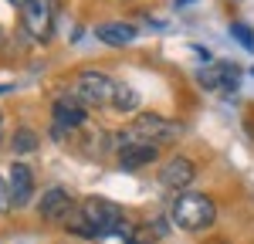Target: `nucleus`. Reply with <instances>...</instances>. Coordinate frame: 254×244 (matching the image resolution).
I'll return each mask as SVG.
<instances>
[{
    "label": "nucleus",
    "instance_id": "1",
    "mask_svg": "<svg viewBox=\"0 0 254 244\" xmlns=\"http://www.w3.org/2000/svg\"><path fill=\"white\" fill-rule=\"evenodd\" d=\"M217 217V207L207 193H183L173 203V221L183 231H207Z\"/></svg>",
    "mask_w": 254,
    "mask_h": 244
},
{
    "label": "nucleus",
    "instance_id": "2",
    "mask_svg": "<svg viewBox=\"0 0 254 244\" xmlns=\"http://www.w3.org/2000/svg\"><path fill=\"white\" fill-rule=\"evenodd\" d=\"M78 210L88 221V227L95 231V238H109V234H116L122 227V210L112 200H105V197H88Z\"/></svg>",
    "mask_w": 254,
    "mask_h": 244
},
{
    "label": "nucleus",
    "instance_id": "3",
    "mask_svg": "<svg viewBox=\"0 0 254 244\" xmlns=\"http://www.w3.org/2000/svg\"><path fill=\"white\" fill-rule=\"evenodd\" d=\"M75 92H78L81 105H112L116 81L102 71H81L78 81H75Z\"/></svg>",
    "mask_w": 254,
    "mask_h": 244
},
{
    "label": "nucleus",
    "instance_id": "4",
    "mask_svg": "<svg viewBox=\"0 0 254 244\" xmlns=\"http://www.w3.org/2000/svg\"><path fill=\"white\" fill-rule=\"evenodd\" d=\"M132 136L142 142H153V146H159V142H173L176 136H180V125L170 119H163V116H156V112H146V116H139L136 122H132Z\"/></svg>",
    "mask_w": 254,
    "mask_h": 244
},
{
    "label": "nucleus",
    "instance_id": "5",
    "mask_svg": "<svg viewBox=\"0 0 254 244\" xmlns=\"http://www.w3.org/2000/svg\"><path fill=\"white\" fill-rule=\"evenodd\" d=\"M51 7L55 0H27L20 10H24V27L34 34V38L48 41L51 31H55V20H51Z\"/></svg>",
    "mask_w": 254,
    "mask_h": 244
},
{
    "label": "nucleus",
    "instance_id": "6",
    "mask_svg": "<svg viewBox=\"0 0 254 244\" xmlns=\"http://www.w3.org/2000/svg\"><path fill=\"white\" fill-rule=\"evenodd\" d=\"M153 160H156V146H153V142L136 139L132 132L119 142V166L136 170V166H146V163H153Z\"/></svg>",
    "mask_w": 254,
    "mask_h": 244
},
{
    "label": "nucleus",
    "instance_id": "7",
    "mask_svg": "<svg viewBox=\"0 0 254 244\" xmlns=\"http://www.w3.org/2000/svg\"><path fill=\"white\" fill-rule=\"evenodd\" d=\"M196 170L190 160H183V156H173V160L163 163V170H159V183L166 186V190H187L190 183H193Z\"/></svg>",
    "mask_w": 254,
    "mask_h": 244
},
{
    "label": "nucleus",
    "instance_id": "8",
    "mask_svg": "<svg viewBox=\"0 0 254 244\" xmlns=\"http://www.w3.org/2000/svg\"><path fill=\"white\" fill-rule=\"evenodd\" d=\"M7 193H10V207H24L34 193V177H31V166L14 163L10 166V177H7Z\"/></svg>",
    "mask_w": 254,
    "mask_h": 244
},
{
    "label": "nucleus",
    "instance_id": "9",
    "mask_svg": "<svg viewBox=\"0 0 254 244\" xmlns=\"http://www.w3.org/2000/svg\"><path fill=\"white\" fill-rule=\"evenodd\" d=\"M38 210H41V217H44V221H64L75 207H71V197H68L61 186H51V190L41 197Z\"/></svg>",
    "mask_w": 254,
    "mask_h": 244
},
{
    "label": "nucleus",
    "instance_id": "10",
    "mask_svg": "<svg viewBox=\"0 0 254 244\" xmlns=\"http://www.w3.org/2000/svg\"><path fill=\"white\" fill-rule=\"evenodd\" d=\"M51 112H55V125H64V129H75V125L85 122V105L78 99H71V95L55 99V109Z\"/></svg>",
    "mask_w": 254,
    "mask_h": 244
},
{
    "label": "nucleus",
    "instance_id": "11",
    "mask_svg": "<svg viewBox=\"0 0 254 244\" xmlns=\"http://www.w3.org/2000/svg\"><path fill=\"white\" fill-rule=\"evenodd\" d=\"M95 38L102 41V44L122 48V44H132V41H136V27H132V24H119V20H112V24H98Z\"/></svg>",
    "mask_w": 254,
    "mask_h": 244
},
{
    "label": "nucleus",
    "instance_id": "12",
    "mask_svg": "<svg viewBox=\"0 0 254 244\" xmlns=\"http://www.w3.org/2000/svg\"><path fill=\"white\" fill-rule=\"evenodd\" d=\"M139 105V95L132 85H116V95H112V109H119V112H132Z\"/></svg>",
    "mask_w": 254,
    "mask_h": 244
},
{
    "label": "nucleus",
    "instance_id": "13",
    "mask_svg": "<svg viewBox=\"0 0 254 244\" xmlns=\"http://www.w3.org/2000/svg\"><path fill=\"white\" fill-rule=\"evenodd\" d=\"M10 146H14V153H34L38 149V132L27 129V125H20L17 132H14V139H10Z\"/></svg>",
    "mask_w": 254,
    "mask_h": 244
},
{
    "label": "nucleus",
    "instance_id": "14",
    "mask_svg": "<svg viewBox=\"0 0 254 244\" xmlns=\"http://www.w3.org/2000/svg\"><path fill=\"white\" fill-rule=\"evenodd\" d=\"M231 34H234V38L241 41L244 48H254V31H248L244 24H234V27H231Z\"/></svg>",
    "mask_w": 254,
    "mask_h": 244
},
{
    "label": "nucleus",
    "instance_id": "15",
    "mask_svg": "<svg viewBox=\"0 0 254 244\" xmlns=\"http://www.w3.org/2000/svg\"><path fill=\"white\" fill-rule=\"evenodd\" d=\"M10 207V193H7V180H0V210Z\"/></svg>",
    "mask_w": 254,
    "mask_h": 244
},
{
    "label": "nucleus",
    "instance_id": "16",
    "mask_svg": "<svg viewBox=\"0 0 254 244\" xmlns=\"http://www.w3.org/2000/svg\"><path fill=\"white\" fill-rule=\"evenodd\" d=\"M129 244H153V241H146V238H132Z\"/></svg>",
    "mask_w": 254,
    "mask_h": 244
},
{
    "label": "nucleus",
    "instance_id": "17",
    "mask_svg": "<svg viewBox=\"0 0 254 244\" xmlns=\"http://www.w3.org/2000/svg\"><path fill=\"white\" fill-rule=\"evenodd\" d=\"M10 3H14V7H24V3H27V0H10Z\"/></svg>",
    "mask_w": 254,
    "mask_h": 244
},
{
    "label": "nucleus",
    "instance_id": "18",
    "mask_svg": "<svg viewBox=\"0 0 254 244\" xmlns=\"http://www.w3.org/2000/svg\"><path fill=\"white\" fill-rule=\"evenodd\" d=\"M0 125H3V116H0Z\"/></svg>",
    "mask_w": 254,
    "mask_h": 244
}]
</instances>
